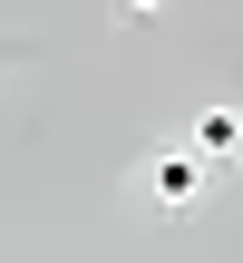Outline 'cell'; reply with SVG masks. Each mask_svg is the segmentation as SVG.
<instances>
[{
    "mask_svg": "<svg viewBox=\"0 0 243 263\" xmlns=\"http://www.w3.org/2000/svg\"><path fill=\"white\" fill-rule=\"evenodd\" d=\"M205 176H214V166H195L185 146L146 156V195H156V205H195V195H205Z\"/></svg>",
    "mask_w": 243,
    "mask_h": 263,
    "instance_id": "cell-1",
    "label": "cell"
},
{
    "mask_svg": "<svg viewBox=\"0 0 243 263\" xmlns=\"http://www.w3.org/2000/svg\"><path fill=\"white\" fill-rule=\"evenodd\" d=\"M185 156H195V166H234V156H243V107H205Z\"/></svg>",
    "mask_w": 243,
    "mask_h": 263,
    "instance_id": "cell-2",
    "label": "cell"
},
{
    "mask_svg": "<svg viewBox=\"0 0 243 263\" xmlns=\"http://www.w3.org/2000/svg\"><path fill=\"white\" fill-rule=\"evenodd\" d=\"M156 10H166V0H117V20H156Z\"/></svg>",
    "mask_w": 243,
    "mask_h": 263,
    "instance_id": "cell-3",
    "label": "cell"
}]
</instances>
